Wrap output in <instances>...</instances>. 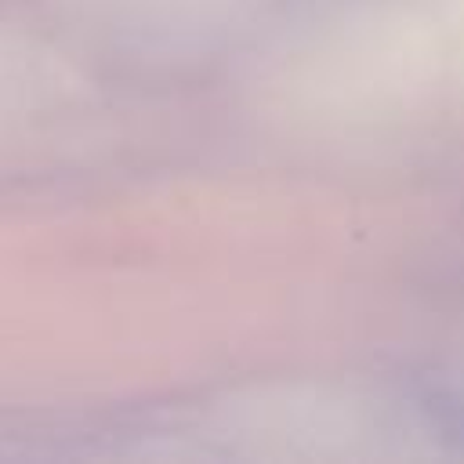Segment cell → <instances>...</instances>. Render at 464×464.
Returning a JSON list of instances; mask_svg holds the SVG:
<instances>
[{
	"instance_id": "1",
	"label": "cell",
	"mask_w": 464,
	"mask_h": 464,
	"mask_svg": "<svg viewBox=\"0 0 464 464\" xmlns=\"http://www.w3.org/2000/svg\"><path fill=\"white\" fill-rule=\"evenodd\" d=\"M431 417L446 431V439H457L464 446V392H446L431 399Z\"/></svg>"
}]
</instances>
